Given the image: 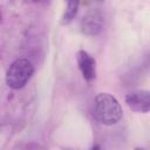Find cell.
Wrapping results in <instances>:
<instances>
[{"instance_id":"1","label":"cell","mask_w":150,"mask_h":150,"mask_svg":"<svg viewBox=\"0 0 150 150\" xmlns=\"http://www.w3.org/2000/svg\"><path fill=\"white\" fill-rule=\"evenodd\" d=\"M94 115L102 124L112 125L122 118V108L116 97L108 93H100L94 100Z\"/></svg>"},{"instance_id":"2","label":"cell","mask_w":150,"mask_h":150,"mask_svg":"<svg viewBox=\"0 0 150 150\" xmlns=\"http://www.w3.org/2000/svg\"><path fill=\"white\" fill-rule=\"evenodd\" d=\"M34 73L33 63L27 59H18L11 63L6 73V83L12 89L22 88Z\"/></svg>"},{"instance_id":"3","label":"cell","mask_w":150,"mask_h":150,"mask_svg":"<svg viewBox=\"0 0 150 150\" xmlns=\"http://www.w3.org/2000/svg\"><path fill=\"white\" fill-rule=\"evenodd\" d=\"M103 16L97 11L87 13L80 21V29L84 35H97L103 28Z\"/></svg>"},{"instance_id":"4","label":"cell","mask_w":150,"mask_h":150,"mask_svg":"<svg viewBox=\"0 0 150 150\" xmlns=\"http://www.w3.org/2000/svg\"><path fill=\"white\" fill-rule=\"evenodd\" d=\"M127 105L137 112H148L150 109V94L148 90H134L125 95Z\"/></svg>"},{"instance_id":"5","label":"cell","mask_w":150,"mask_h":150,"mask_svg":"<svg viewBox=\"0 0 150 150\" xmlns=\"http://www.w3.org/2000/svg\"><path fill=\"white\" fill-rule=\"evenodd\" d=\"M79 69L82 73V76L87 81H91L95 79L96 75V62L95 59L87 52L80 50L76 56Z\"/></svg>"},{"instance_id":"6","label":"cell","mask_w":150,"mask_h":150,"mask_svg":"<svg viewBox=\"0 0 150 150\" xmlns=\"http://www.w3.org/2000/svg\"><path fill=\"white\" fill-rule=\"evenodd\" d=\"M66 1H67V6H66V11L62 16L63 25H67L74 20V18L77 14L79 6H80V0H66Z\"/></svg>"},{"instance_id":"7","label":"cell","mask_w":150,"mask_h":150,"mask_svg":"<svg viewBox=\"0 0 150 150\" xmlns=\"http://www.w3.org/2000/svg\"><path fill=\"white\" fill-rule=\"evenodd\" d=\"M35 1H46V0H35Z\"/></svg>"}]
</instances>
